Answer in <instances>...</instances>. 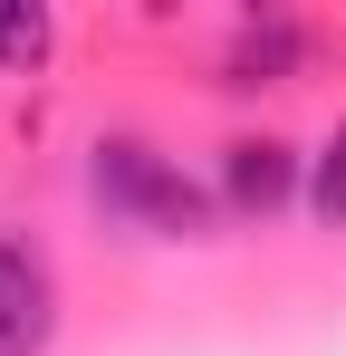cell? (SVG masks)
I'll list each match as a JSON object with an SVG mask.
<instances>
[{
  "mask_svg": "<svg viewBox=\"0 0 346 356\" xmlns=\"http://www.w3.org/2000/svg\"><path fill=\"white\" fill-rule=\"evenodd\" d=\"M87 183H97V202H106V212L145 222V232H202V193H192V183L173 174V164L154 154V145H135V135L97 145Z\"/></svg>",
  "mask_w": 346,
  "mask_h": 356,
  "instance_id": "obj_1",
  "label": "cell"
},
{
  "mask_svg": "<svg viewBox=\"0 0 346 356\" xmlns=\"http://www.w3.org/2000/svg\"><path fill=\"white\" fill-rule=\"evenodd\" d=\"M58 327V280L29 232H0V356H39Z\"/></svg>",
  "mask_w": 346,
  "mask_h": 356,
  "instance_id": "obj_2",
  "label": "cell"
},
{
  "mask_svg": "<svg viewBox=\"0 0 346 356\" xmlns=\"http://www.w3.org/2000/svg\"><path fill=\"white\" fill-rule=\"evenodd\" d=\"M222 193H231V212H260L270 222L288 193H298V154H288L279 135H240L222 154Z\"/></svg>",
  "mask_w": 346,
  "mask_h": 356,
  "instance_id": "obj_3",
  "label": "cell"
},
{
  "mask_svg": "<svg viewBox=\"0 0 346 356\" xmlns=\"http://www.w3.org/2000/svg\"><path fill=\"white\" fill-rule=\"evenodd\" d=\"M231 87H279V77H298L308 67V29H288V19H250L240 39H231Z\"/></svg>",
  "mask_w": 346,
  "mask_h": 356,
  "instance_id": "obj_4",
  "label": "cell"
},
{
  "mask_svg": "<svg viewBox=\"0 0 346 356\" xmlns=\"http://www.w3.org/2000/svg\"><path fill=\"white\" fill-rule=\"evenodd\" d=\"M308 212H318L327 232H346V125L308 154Z\"/></svg>",
  "mask_w": 346,
  "mask_h": 356,
  "instance_id": "obj_5",
  "label": "cell"
},
{
  "mask_svg": "<svg viewBox=\"0 0 346 356\" xmlns=\"http://www.w3.org/2000/svg\"><path fill=\"white\" fill-rule=\"evenodd\" d=\"M39 49H49V10H29V0L0 10V67H29Z\"/></svg>",
  "mask_w": 346,
  "mask_h": 356,
  "instance_id": "obj_6",
  "label": "cell"
}]
</instances>
